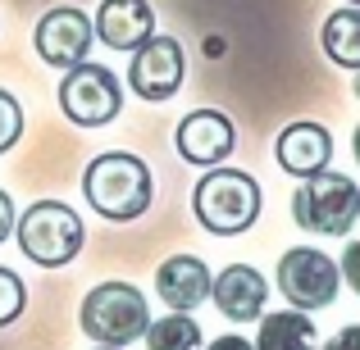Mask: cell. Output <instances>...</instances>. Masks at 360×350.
Listing matches in <instances>:
<instances>
[{
  "instance_id": "6da1fadb",
  "label": "cell",
  "mask_w": 360,
  "mask_h": 350,
  "mask_svg": "<svg viewBox=\"0 0 360 350\" xmlns=\"http://www.w3.org/2000/svg\"><path fill=\"white\" fill-rule=\"evenodd\" d=\"M82 196L87 205L110 223H132L150 210V196H155V182H150V164L141 155H128V150H105L87 164L82 173Z\"/></svg>"
},
{
  "instance_id": "7a4b0ae2",
  "label": "cell",
  "mask_w": 360,
  "mask_h": 350,
  "mask_svg": "<svg viewBox=\"0 0 360 350\" xmlns=\"http://www.w3.org/2000/svg\"><path fill=\"white\" fill-rule=\"evenodd\" d=\"M260 182L242 168H205V177L192 191V214L205 232L214 236H238L260 219Z\"/></svg>"
},
{
  "instance_id": "3957f363",
  "label": "cell",
  "mask_w": 360,
  "mask_h": 350,
  "mask_svg": "<svg viewBox=\"0 0 360 350\" xmlns=\"http://www.w3.org/2000/svg\"><path fill=\"white\" fill-rule=\"evenodd\" d=\"M14 236H18V250L32 264H41V269H64V264L78 260L82 241H87V228H82V219L64 201H32L18 214Z\"/></svg>"
},
{
  "instance_id": "277c9868",
  "label": "cell",
  "mask_w": 360,
  "mask_h": 350,
  "mask_svg": "<svg viewBox=\"0 0 360 350\" xmlns=\"http://www.w3.org/2000/svg\"><path fill=\"white\" fill-rule=\"evenodd\" d=\"M82 332L96 346H132L137 337H146L150 328V305L132 282H101V287L87 291L78 309Z\"/></svg>"
},
{
  "instance_id": "5b68a950",
  "label": "cell",
  "mask_w": 360,
  "mask_h": 350,
  "mask_svg": "<svg viewBox=\"0 0 360 350\" xmlns=\"http://www.w3.org/2000/svg\"><path fill=\"white\" fill-rule=\"evenodd\" d=\"M292 219L315 236H347L360 219V187L347 173H324L306 177L292 196Z\"/></svg>"
},
{
  "instance_id": "8992f818",
  "label": "cell",
  "mask_w": 360,
  "mask_h": 350,
  "mask_svg": "<svg viewBox=\"0 0 360 350\" xmlns=\"http://www.w3.org/2000/svg\"><path fill=\"white\" fill-rule=\"evenodd\" d=\"M60 109L78 128H105L123 109V87L105 64H73L60 78Z\"/></svg>"
},
{
  "instance_id": "52a82bcc",
  "label": "cell",
  "mask_w": 360,
  "mask_h": 350,
  "mask_svg": "<svg viewBox=\"0 0 360 350\" xmlns=\"http://www.w3.org/2000/svg\"><path fill=\"white\" fill-rule=\"evenodd\" d=\"M274 282H278L283 300H288L292 309H306L310 314V309H328L338 300L342 269H338L324 250H315V245H292V250H283Z\"/></svg>"
},
{
  "instance_id": "ba28073f",
  "label": "cell",
  "mask_w": 360,
  "mask_h": 350,
  "mask_svg": "<svg viewBox=\"0 0 360 350\" xmlns=\"http://www.w3.org/2000/svg\"><path fill=\"white\" fill-rule=\"evenodd\" d=\"M183 73H187V60L178 36H150L128 60V87L141 100H174L183 91Z\"/></svg>"
},
{
  "instance_id": "9c48e42d",
  "label": "cell",
  "mask_w": 360,
  "mask_h": 350,
  "mask_svg": "<svg viewBox=\"0 0 360 350\" xmlns=\"http://www.w3.org/2000/svg\"><path fill=\"white\" fill-rule=\"evenodd\" d=\"M91 41H96V23H91L82 9L73 5H60V9H46L37 18V32H32V46L51 69H73V64L87 60Z\"/></svg>"
},
{
  "instance_id": "30bf717a",
  "label": "cell",
  "mask_w": 360,
  "mask_h": 350,
  "mask_svg": "<svg viewBox=\"0 0 360 350\" xmlns=\"http://www.w3.org/2000/svg\"><path fill=\"white\" fill-rule=\"evenodd\" d=\"M178 141V155L196 168H219L224 159L238 150V128H233L229 114L219 109H192L174 132Z\"/></svg>"
},
{
  "instance_id": "8fae6325",
  "label": "cell",
  "mask_w": 360,
  "mask_h": 350,
  "mask_svg": "<svg viewBox=\"0 0 360 350\" xmlns=\"http://www.w3.org/2000/svg\"><path fill=\"white\" fill-rule=\"evenodd\" d=\"M274 159H278V168L292 173V177H315V173H324L328 159H333V132L315 119H297L278 132Z\"/></svg>"
},
{
  "instance_id": "7c38bea8",
  "label": "cell",
  "mask_w": 360,
  "mask_h": 350,
  "mask_svg": "<svg viewBox=\"0 0 360 350\" xmlns=\"http://www.w3.org/2000/svg\"><path fill=\"white\" fill-rule=\"evenodd\" d=\"M210 287H214V278H210V269H205V260H196V255H169L155 269V291L174 314L201 309L205 300H210Z\"/></svg>"
},
{
  "instance_id": "4fadbf2b",
  "label": "cell",
  "mask_w": 360,
  "mask_h": 350,
  "mask_svg": "<svg viewBox=\"0 0 360 350\" xmlns=\"http://www.w3.org/2000/svg\"><path fill=\"white\" fill-rule=\"evenodd\" d=\"M210 296H214V305H219V314L229 318V323H251V318L264 314L269 282H264V273L251 269V264H229V269L214 278Z\"/></svg>"
},
{
  "instance_id": "5bb4252c",
  "label": "cell",
  "mask_w": 360,
  "mask_h": 350,
  "mask_svg": "<svg viewBox=\"0 0 360 350\" xmlns=\"http://www.w3.org/2000/svg\"><path fill=\"white\" fill-rule=\"evenodd\" d=\"M91 23H96V36L110 51L132 55L141 41L155 36V9H150L146 0H101Z\"/></svg>"
},
{
  "instance_id": "9a60e30c",
  "label": "cell",
  "mask_w": 360,
  "mask_h": 350,
  "mask_svg": "<svg viewBox=\"0 0 360 350\" xmlns=\"http://www.w3.org/2000/svg\"><path fill=\"white\" fill-rule=\"evenodd\" d=\"M255 350H319L315 323L306 309H278V314H260V337Z\"/></svg>"
},
{
  "instance_id": "2e32d148",
  "label": "cell",
  "mask_w": 360,
  "mask_h": 350,
  "mask_svg": "<svg viewBox=\"0 0 360 350\" xmlns=\"http://www.w3.org/2000/svg\"><path fill=\"white\" fill-rule=\"evenodd\" d=\"M319 46L324 55L338 64V69H352L360 73V9H333L324 18V32H319Z\"/></svg>"
},
{
  "instance_id": "e0dca14e",
  "label": "cell",
  "mask_w": 360,
  "mask_h": 350,
  "mask_svg": "<svg viewBox=\"0 0 360 350\" xmlns=\"http://www.w3.org/2000/svg\"><path fill=\"white\" fill-rule=\"evenodd\" d=\"M146 350H205L201 323H196L192 314H174V309H169L165 318H150Z\"/></svg>"
},
{
  "instance_id": "ac0fdd59",
  "label": "cell",
  "mask_w": 360,
  "mask_h": 350,
  "mask_svg": "<svg viewBox=\"0 0 360 350\" xmlns=\"http://www.w3.org/2000/svg\"><path fill=\"white\" fill-rule=\"evenodd\" d=\"M27 305V287L14 269H0V328H9Z\"/></svg>"
},
{
  "instance_id": "d6986e66",
  "label": "cell",
  "mask_w": 360,
  "mask_h": 350,
  "mask_svg": "<svg viewBox=\"0 0 360 350\" xmlns=\"http://www.w3.org/2000/svg\"><path fill=\"white\" fill-rule=\"evenodd\" d=\"M18 137H23V105L0 87V155L18 146Z\"/></svg>"
},
{
  "instance_id": "ffe728a7",
  "label": "cell",
  "mask_w": 360,
  "mask_h": 350,
  "mask_svg": "<svg viewBox=\"0 0 360 350\" xmlns=\"http://www.w3.org/2000/svg\"><path fill=\"white\" fill-rule=\"evenodd\" d=\"M338 269H342L347 287H352L356 296H360V241H352V245L342 250V264H338Z\"/></svg>"
},
{
  "instance_id": "44dd1931",
  "label": "cell",
  "mask_w": 360,
  "mask_h": 350,
  "mask_svg": "<svg viewBox=\"0 0 360 350\" xmlns=\"http://www.w3.org/2000/svg\"><path fill=\"white\" fill-rule=\"evenodd\" d=\"M319 350H360V323H347V328H338L333 337H328Z\"/></svg>"
},
{
  "instance_id": "7402d4cb",
  "label": "cell",
  "mask_w": 360,
  "mask_h": 350,
  "mask_svg": "<svg viewBox=\"0 0 360 350\" xmlns=\"http://www.w3.org/2000/svg\"><path fill=\"white\" fill-rule=\"evenodd\" d=\"M18 214H14V201H9V191H0V241H5L9 232H14Z\"/></svg>"
},
{
  "instance_id": "603a6c76",
  "label": "cell",
  "mask_w": 360,
  "mask_h": 350,
  "mask_svg": "<svg viewBox=\"0 0 360 350\" xmlns=\"http://www.w3.org/2000/svg\"><path fill=\"white\" fill-rule=\"evenodd\" d=\"M205 350H255V346L246 342V337H238V332H229V337H214V342L205 346Z\"/></svg>"
},
{
  "instance_id": "cb8c5ba5",
  "label": "cell",
  "mask_w": 360,
  "mask_h": 350,
  "mask_svg": "<svg viewBox=\"0 0 360 350\" xmlns=\"http://www.w3.org/2000/svg\"><path fill=\"white\" fill-rule=\"evenodd\" d=\"M352 155H356V164H360V123H356V132H352Z\"/></svg>"
},
{
  "instance_id": "d4e9b609",
  "label": "cell",
  "mask_w": 360,
  "mask_h": 350,
  "mask_svg": "<svg viewBox=\"0 0 360 350\" xmlns=\"http://www.w3.org/2000/svg\"><path fill=\"white\" fill-rule=\"evenodd\" d=\"M356 96H360V73H356Z\"/></svg>"
},
{
  "instance_id": "484cf974",
  "label": "cell",
  "mask_w": 360,
  "mask_h": 350,
  "mask_svg": "<svg viewBox=\"0 0 360 350\" xmlns=\"http://www.w3.org/2000/svg\"><path fill=\"white\" fill-rule=\"evenodd\" d=\"M96 350H119V346H96Z\"/></svg>"
},
{
  "instance_id": "4316f807",
  "label": "cell",
  "mask_w": 360,
  "mask_h": 350,
  "mask_svg": "<svg viewBox=\"0 0 360 350\" xmlns=\"http://www.w3.org/2000/svg\"><path fill=\"white\" fill-rule=\"evenodd\" d=\"M352 9H360V0H352Z\"/></svg>"
}]
</instances>
